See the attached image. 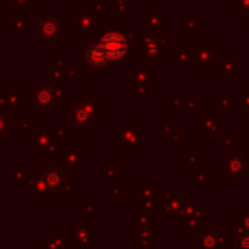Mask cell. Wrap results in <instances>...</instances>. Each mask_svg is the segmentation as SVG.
I'll return each instance as SVG.
<instances>
[{
	"label": "cell",
	"instance_id": "1",
	"mask_svg": "<svg viewBox=\"0 0 249 249\" xmlns=\"http://www.w3.org/2000/svg\"><path fill=\"white\" fill-rule=\"evenodd\" d=\"M126 50V41L120 33H109L101 41L92 45L86 52V60L94 69H103L113 60L121 58Z\"/></svg>",
	"mask_w": 249,
	"mask_h": 249
}]
</instances>
